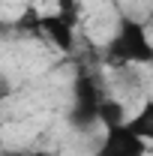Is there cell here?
<instances>
[{
	"instance_id": "cell-1",
	"label": "cell",
	"mask_w": 153,
	"mask_h": 156,
	"mask_svg": "<svg viewBox=\"0 0 153 156\" xmlns=\"http://www.w3.org/2000/svg\"><path fill=\"white\" fill-rule=\"evenodd\" d=\"M102 60L108 66H153V39L147 27L132 15H120L102 48Z\"/></svg>"
},
{
	"instance_id": "cell-2",
	"label": "cell",
	"mask_w": 153,
	"mask_h": 156,
	"mask_svg": "<svg viewBox=\"0 0 153 156\" xmlns=\"http://www.w3.org/2000/svg\"><path fill=\"white\" fill-rule=\"evenodd\" d=\"M99 102H102V90H99L96 72L90 66H78L75 69V81H72V108H69V114H66L69 126L78 129V132L93 129Z\"/></svg>"
},
{
	"instance_id": "cell-3",
	"label": "cell",
	"mask_w": 153,
	"mask_h": 156,
	"mask_svg": "<svg viewBox=\"0 0 153 156\" xmlns=\"http://www.w3.org/2000/svg\"><path fill=\"white\" fill-rule=\"evenodd\" d=\"M15 27L45 36L57 51H63V54H72V51H75V27H72L69 21H63L57 12H39L36 6H27V12L15 21Z\"/></svg>"
},
{
	"instance_id": "cell-4",
	"label": "cell",
	"mask_w": 153,
	"mask_h": 156,
	"mask_svg": "<svg viewBox=\"0 0 153 156\" xmlns=\"http://www.w3.org/2000/svg\"><path fill=\"white\" fill-rule=\"evenodd\" d=\"M90 156H147V141L138 138L126 123L108 126Z\"/></svg>"
},
{
	"instance_id": "cell-5",
	"label": "cell",
	"mask_w": 153,
	"mask_h": 156,
	"mask_svg": "<svg viewBox=\"0 0 153 156\" xmlns=\"http://www.w3.org/2000/svg\"><path fill=\"white\" fill-rule=\"evenodd\" d=\"M126 126H129L138 138H144L147 144H153V96L144 99L141 108H138L132 117H126Z\"/></svg>"
},
{
	"instance_id": "cell-6",
	"label": "cell",
	"mask_w": 153,
	"mask_h": 156,
	"mask_svg": "<svg viewBox=\"0 0 153 156\" xmlns=\"http://www.w3.org/2000/svg\"><path fill=\"white\" fill-rule=\"evenodd\" d=\"M126 117H129V114H126L123 102L102 96L99 111H96V126H102V129H108V126H120V123H126Z\"/></svg>"
},
{
	"instance_id": "cell-7",
	"label": "cell",
	"mask_w": 153,
	"mask_h": 156,
	"mask_svg": "<svg viewBox=\"0 0 153 156\" xmlns=\"http://www.w3.org/2000/svg\"><path fill=\"white\" fill-rule=\"evenodd\" d=\"M54 12H57L63 21H69V24L75 27L78 15H81V3H78V0H57V9H54Z\"/></svg>"
},
{
	"instance_id": "cell-8",
	"label": "cell",
	"mask_w": 153,
	"mask_h": 156,
	"mask_svg": "<svg viewBox=\"0 0 153 156\" xmlns=\"http://www.w3.org/2000/svg\"><path fill=\"white\" fill-rule=\"evenodd\" d=\"M9 96H12V84H9V78H6V75H0V102L9 99Z\"/></svg>"
},
{
	"instance_id": "cell-9",
	"label": "cell",
	"mask_w": 153,
	"mask_h": 156,
	"mask_svg": "<svg viewBox=\"0 0 153 156\" xmlns=\"http://www.w3.org/2000/svg\"><path fill=\"white\" fill-rule=\"evenodd\" d=\"M0 156H27V153H24V150H3Z\"/></svg>"
}]
</instances>
